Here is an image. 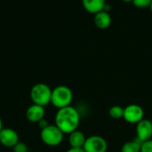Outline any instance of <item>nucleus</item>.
I'll list each match as a JSON object with an SVG mask.
<instances>
[{"label":"nucleus","mask_w":152,"mask_h":152,"mask_svg":"<svg viewBox=\"0 0 152 152\" xmlns=\"http://www.w3.org/2000/svg\"><path fill=\"white\" fill-rule=\"evenodd\" d=\"M132 2L137 7L144 8V7H150L152 0H133Z\"/></svg>","instance_id":"nucleus-16"},{"label":"nucleus","mask_w":152,"mask_h":152,"mask_svg":"<svg viewBox=\"0 0 152 152\" xmlns=\"http://www.w3.org/2000/svg\"><path fill=\"white\" fill-rule=\"evenodd\" d=\"M109 114L114 119H120L124 116V108L120 106H113L110 108Z\"/></svg>","instance_id":"nucleus-14"},{"label":"nucleus","mask_w":152,"mask_h":152,"mask_svg":"<svg viewBox=\"0 0 152 152\" xmlns=\"http://www.w3.org/2000/svg\"><path fill=\"white\" fill-rule=\"evenodd\" d=\"M17 132L12 128H3L0 132V144L6 148H13L19 142Z\"/></svg>","instance_id":"nucleus-8"},{"label":"nucleus","mask_w":152,"mask_h":152,"mask_svg":"<svg viewBox=\"0 0 152 152\" xmlns=\"http://www.w3.org/2000/svg\"><path fill=\"white\" fill-rule=\"evenodd\" d=\"M150 8H151V11L152 12V2H151V5H150Z\"/></svg>","instance_id":"nucleus-21"},{"label":"nucleus","mask_w":152,"mask_h":152,"mask_svg":"<svg viewBox=\"0 0 152 152\" xmlns=\"http://www.w3.org/2000/svg\"><path fill=\"white\" fill-rule=\"evenodd\" d=\"M94 23L99 29H107L111 24V16L104 10L94 14Z\"/></svg>","instance_id":"nucleus-10"},{"label":"nucleus","mask_w":152,"mask_h":152,"mask_svg":"<svg viewBox=\"0 0 152 152\" xmlns=\"http://www.w3.org/2000/svg\"><path fill=\"white\" fill-rule=\"evenodd\" d=\"M45 108L36 104H32L31 106H29L26 111V118L30 123H38L45 118Z\"/></svg>","instance_id":"nucleus-9"},{"label":"nucleus","mask_w":152,"mask_h":152,"mask_svg":"<svg viewBox=\"0 0 152 152\" xmlns=\"http://www.w3.org/2000/svg\"><path fill=\"white\" fill-rule=\"evenodd\" d=\"M3 128H4V127H3V122H2V119H1V117H0V132L2 131Z\"/></svg>","instance_id":"nucleus-20"},{"label":"nucleus","mask_w":152,"mask_h":152,"mask_svg":"<svg viewBox=\"0 0 152 152\" xmlns=\"http://www.w3.org/2000/svg\"><path fill=\"white\" fill-rule=\"evenodd\" d=\"M136 139L141 142H144L151 140L152 137V122L149 119H142L136 124Z\"/></svg>","instance_id":"nucleus-7"},{"label":"nucleus","mask_w":152,"mask_h":152,"mask_svg":"<svg viewBox=\"0 0 152 152\" xmlns=\"http://www.w3.org/2000/svg\"><path fill=\"white\" fill-rule=\"evenodd\" d=\"M141 152H152V140L142 142L141 147Z\"/></svg>","instance_id":"nucleus-17"},{"label":"nucleus","mask_w":152,"mask_h":152,"mask_svg":"<svg viewBox=\"0 0 152 152\" xmlns=\"http://www.w3.org/2000/svg\"><path fill=\"white\" fill-rule=\"evenodd\" d=\"M108 149L107 142L98 135H92L86 138L83 150L86 152H106Z\"/></svg>","instance_id":"nucleus-5"},{"label":"nucleus","mask_w":152,"mask_h":152,"mask_svg":"<svg viewBox=\"0 0 152 152\" xmlns=\"http://www.w3.org/2000/svg\"><path fill=\"white\" fill-rule=\"evenodd\" d=\"M64 133L54 125H49L45 128L41 130L40 138L42 142L50 147H56L60 145L63 141Z\"/></svg>","instance_id":"nucleus-4"},{"label":"nucleus","mask_w":152,"mask_h":152,"mask_svg":"<svg viewBox=\"0 0 152 152\" xmlns=\"http://www.w3.org/2000/svg\"><path fill=\"white\" fill-rule=\"evenodd\" d=\"M143 116L144 111L139 105L131 104L124 108L123 118L129 124H138L143 119Z\"/></svg>","instance_id":"nucleus-6"},{"label":"nucleus","mask_w":152,"mask_h":152,"mask_svg":"<svg viewBox=\"0 0 152 152\" xmlns=\"http://www.w3.org/2000/svg\"><path fill=\"white\" fill-rule=\"evenodd\" d=\"M52 89L45 83H37L30 90V99L33 104L45 106L51 103L52 98Z\"/></svg>","instance_id":"nucleus-3"},{"label":"nucleus","mask_w":152,"mask_h":152,"mask_svg":"<svg viewBox=\"0 0 152 152\" xmlns=\"http://www.w3.org/2000/svg\"><path fill=\"white\" fill-rule=\"evenodd\" d=\"M80 123V116L78 111L71 107H66L58 109L55 115V125L63 133H71L77 130Z\"/></svg>","instance_id":"nucleus-1"},{"label":"nucleus","mask_w":152,"mask_h":152,"mask_svg":"<svg viewBox=\"0 0 152 152\" xmlns=\"http://www.w3.org/2000/svg\"><path fill=\"white\" fill-rule=\"evenodd\" d=\"M72 99L73 93L68 86L60 85L52 90L51 103L58 109L70 106Z\"/></svg>","instance_id":"nucleus-2"},{"label":"nucleus","mask_w":152,"mask_h":152,"mask_svg":"<svg viewBox=\"0 0 152 152\" xmlns=\"http://www.w3.org/2000/svg\"><path fill=\"white\" fill-rule=\"evenodd\" d=\"M85 9L91 13H97L102 11L106 5L105 0H82Z\"/></svg>","instance_id":"nucleus-12"},{"label":"nucleus","mask_w":152,"mask_h":152,"mask_svg":"<svg viewBox=\"0 0 152 152\" xmlns=\"http://www.w3.org/2000/svg\"><path fill=\"white\" fill-rule=\"evenodd\" d=\"M37 124H38V126L41 128V130H42V129H44V128H45L46 126H48V125H49V124L47 123V121H46L45 118H44V119H42L41 121H39Z\"/></svg>","instance_id":"nucleus-18"},{"label":"nucleus","mask_w":152,"mask_h":152,"mask_svg":"<svg viewBox=\"0 0 152 152\" xmlns=\"http://www.w3.org/2000/svg\"><path fill=\"white\" fill-rule=\"evenodd\" d=\"M86 141V138L85 134L78 131L76 130L69 133V143L70 145V148H76V149H83L85 142Z\"/></svg>","instance_id":"nucleus-11"},{"label":"nucleus","mask_w":152,"mask_h":152,"mask_svg":"<svg viewBox=\"0 0 152 152\" xmlns=\"http://www.w3.org/2000/svg\"><path fill=\"white\" fill-rule=\"evenodd\" d=\"M13 152H28V148L25 142H19L13 148Z\"/></svg>","instance_id":"nucleus-15"},{"label":"nucleus","mask_w":152,"mask_h":152,"mask_svg":"<svg viewBox=\"0 0 152 152\" xmlns=\"http://www.w3.org/2000/svg\"><path fill=\"white\" fill-rule=\"evenodd\" d=\"M66 152H86L83 149H76V148H70Z\"/></svg>","instance_id":"nucleus-19"},{"label":"nucleus","mask_w":152,"mask_h":152,"mask_svg":"<svg viewBox=\"0 0 152 152\" xmlns=\"http://www.w3.org/2000/svg\"><path fill=\"white\" fill-rule=\"evenodd\" d=\"M123 1H125V2H130V1H133V0H123Z\"/></svg>","instance_id":"nucleus-22"},{"label":"nucleus","mask_w":152,"mask_h":152,"mask_svg":"<svg viewBox=\"0 0 152 152\" xmlns=\"http://www.w3.org/2000/svg\"><path fill=\"white\" fill-rule=\"evenodd\" d=\"M142 144V142H141L138 139L127 142L122 146L121 152H141Z\"/></svg>","instance_id":"nucleus-13"},{"label":"nucleus","mask_w":152,"mask_h":152,"mask_svg":"<svg viewBox=\"0 0 152 152\" xmlns=\"http://www.w3.org/2000/svg\"><path fill=\"white\" fill-rule=\"evenodd\" d=\"M28 152H31V151H28Z\"/></svg>","instance_id":"nucleus-23"}]
</instances>
